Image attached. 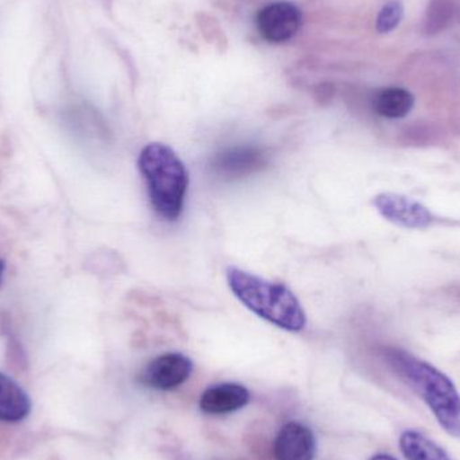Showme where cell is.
Wrapping results in <instances>:
<instances>
[{
	"label": "cell",
	"mask_w": 460,
	"mask_h": 460,
	"mask_svg": "<svg viewBox=\"0 0 460 460\" xmlns=\"http://www.w3.org/2000/svg\"><path fill=\"white\" fill-rule=\"evenodd\" d=\"M384 358L392 370L426 402L446 432L460 439V394L453 381L423 359L388 348Z\"/></svg>",
	"instance_id": "1"
},
{
	"label": "cell",
	"mask_w": 460,
	"mask_h": 460,
	"mask_svg": "<svg viewBox=\"0 0 460 460\" xmlns=\"http://www.w3.org/2000/svg\"><path fill=\"white\" fill-rule=\"evenodd\" d=\"M226 279L230 291L252 313L289 332H299L307 316L299 299L286 284L267 280L240 268L229 267Z\"/></svg>",
	"instance_id": "2"
},
{
	"label": "cell",
	"mask_w": 460,
	"mask_h": 460,
	"mask_svg": "<svg viewBox=\"0 0 460 460\" xmlns=\"http://www.w3.org/2000/svg\"><path fill=\"white\" fill-rule=\"evenodd\" d=\"M137 167L156 215L166 221H177L189 189V172L182 159L170 146L148 143L140 151Z\"/></svg>",
	"instance_id": "3"
},
{
	"label": "cell",
	"mask_w": 460,
	"mask_h": 460,
	"mask_svg": "<svg viewBox=\"0 0 460 460\" xmlns=\"http://www.w3.org/2000/svg\"><path fill=\"white\" fill-rule=\"evenodd\" d=\"M193 369V361L185 354H162L148 362L140 373V381L156 391H172L190 378Z\"/></svg>",
	"instance_id": "4"
},
{
	"label": "cell",
	"mask_w": 460,
	"mask_h": 460,
	"mask_svg": "<svg viewBox=\"0 0 460 460\" xmlns=\"http://www.w3.org/2000/svg\"><path fill=\"white\" fill-rule=\"evenodd\" d=\"M302 11L289 2H276L265 5L257 13L260 34L270 43H284L292 40L302 27Z\"/></svg>",
	"instance_id": "5"
},
{
	"label": "cell",
	"mask_w": 460,
	"mask_h": 460,
	"mask_svg": "<svg viewBox=\"0 0 460 460\" xmlns=\"http://www.w3.org/2000/svg\"><path fill=\"white\" fill-rule=\"evenodd\" d=\"M270 162V155L264 148L257 146H235L226 148L210 161L213 174L224 180H237L248 177L264 169Z\"/></svg>",
	"instance_id": "6"
},
{
	"label": "cell",
	"mask_w": 460,
	"mask_h": 460,
	"mask_svg": "<svg viewBox=\"0 0 460 460\" xmlns=\"http://www.w3.org/2000/svg\"><path fill=\"white\" fill-rule=\"evenodd\" d=\"M373 205L385 220L402 228L426 229L434 221V216L423 204L402 194H378Z\"/></svg>",
	"instance_id": "7"
},
{
	"label": "cell",
	"mask_w": 460,
	"mask_h": 460,
	"mask_svg": "<svg viewBox=\"0 0 460 460\" xmlns=\"http://www.w3.org/2000/svg\"><path fill=\"white\" fill-rule=\"evenodd\" d=\"M316 440L307 426L289 421L279 431L273 442L275 460H314Z\"/></svg>",
	"instance_id": "8"
},
{
	"label": "cell",
	"mask_w": 460,
	"mask_h": 460,
	"mask_svg": "<svg viewBox=\"0 0 460 460\" xmlns=\"http://www.w3.org/2000/svg\"><path fill=\"white\" fill-rule=\"evenodd\" d=\"M251 394L241 384L226 383L210 386L199 400V408L208 415H226L248 405Z\"/></svg>",
	"instance_id": "9"
},
{
	"label": "cell",
	"mask_w": 460,
	"mask_h": 460,
	"mask_svg": "<svg viewBox=\"0 0 460 460\" xmlns=\"http://www.w3.org/2000/svg\"><path fill=\"white\" fill-rule=\"evenodd\" d=\"M31 402L21 385L0 373V421L18 423L29 416Z\"/></svg>",
	"instance_id": "10"
},
{
	"label": "cell",
	"mask_w": 460,
	"mask_h": 460,
	"mask_svg": "<svg viewBox=\"0 0 460 460\" xmlns=\"http://www.w3.org/2000/svg\"><path fill=\"white\" fill-rule=\"evenodd\" d=\"M415 105V97L404 88H386L378 92L373 100V108L386 119H402L410 115Z\"/></svg>",
	"instance_id": "11"
},
{
	"label": "cell",
	"mask_w": 460,
	"mask_h": 460,
	"mask_svg": "<svg viewBox=\"0 0 460 460\" xmlns=\"http://www.w3.org/2000/svg\"><path fill=\"white\" fill-rule=\"evenodd\" d=\"M400 448L407 460H451L448 454L434 440L413 429L402 432Z\"/></svg>",
	"instance_id": "12"
},
{
	"label": "cell",
	"mask_w": 460,
	"mask_h": 460,
	"mask_svg": "<svg viewBox=\"0 0 460 460\" xmlns=\"http://www.w3.org/2000/svg\"><path fill=\"white\" fill-rule=\"evenodd\" d=\"M404 16V5L400 0H391L386 3L376 19V29L380 34H388L394 31Z\"/></svg>",
	"instance_id": "13"
},
{
	"label": "cell",
	"mask_w": 460,
	"mask_h": 460,
	"mask_svg": "<svg viewBox=\"0 0 460 460\" xmlns=\"http://www.w3.org/2000/svg\"><path fill=\"white\" fill-rule=\"evenodd\" d=\"M451 8L447 0H434L427 10L426 30L427 32H438L445 29L446 24L450 21Z\"/></svg>",
	"instance_id": "14"
},
{
	"label": "cell",
	"mask_w": 460,
	"mask_h": 460,
	"mask_svg": "<svg viewBox=\"0 0 460 460\" xmlns=\"http://www.w3.org/2000/svg\"><path fill=\"white\" fill-rule=\"evenodd\" d=\"M4 272H5V262H4V260L0 259V286H2L3 278H4Z\"/></svg>",
	"instance_id": "15"
},
{
	"label": "cell",
	"mask_w": 460,
	"mask_h": 460,
	"mask_svg": "<svg viewBox=\"0 0 460 460\" xmlns=\"http://www.w3.org/2000/svg\"><path fill=\"white\" fill-rule=\"evenodd\" d=\"M370 460H396L394 456H386V454H378V456H373Z\"/></svg>",
	"instance_id": "16"
}]
</instances>
